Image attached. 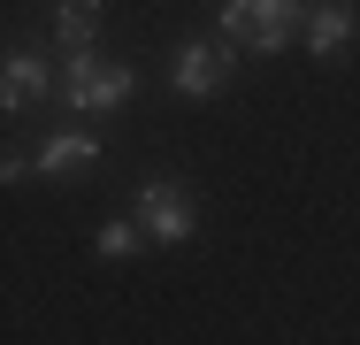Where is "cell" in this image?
I'll return each mask as SVG.
<instances>
[{
    "instance_id": "cell-8",
    "label": "cell",
    "mask_w": 360,
    "mask_h": 345,
    "mask_svg": "<svg viewBox=\"0 0 360 345\" xmlns=\"http://www.w3.org/2000/svg\"><path fill=\"white\" fill-rule=\"evenodd\" d=\"M92 31H100V0H54V39H62L70 54L92 46Z\"/></svg>"
},
{
    "instance_id": "cell-10",
    "label": "cell",
    "mask_w": 360,
    "mask_h": 345,
    "mask_svg": "<svg viewBox=\"0 0 360 345\" xmlns=\"http://www.w3.org/2000/svg\"><path fill=\"white\" fill-rule=\"evenodd\" d=\"M31 177V153H0V184H23Z\"/></svg>"
},
{
    "instance_id": "cell-7",
    "label": "cell",
    "mask_w": 360,
    "mask_h": 345,
    "mask_svg": "<svg viewBox=\"0 0 360 345\" xmlns=\"http://www.w3.org/2000/svg\"><path fill=\"white\" fill-rule=\"evenodd\" d=\"M299 39H307V54H314V62H338V54L353 46V8H338V0L307 8V15H299Z\"/></svg>"
},
{
    "instance_id": "cell-5",
    "label": "cell",
    "mask_w": 360,
    "mask_h": 345,
    "mask_svg": "<svg viewBox=\"0 0 360 345\" xmlns=\"http://www.w3.org/2000/svg\"><path fill=\"white\" fill-rule=\"evenodd\" d=\"M46 92H54V69L39 62V54H0V115L39 108Z\"/></svg>"
},
{
    "instance_id": "cell-6",
    "label": "cell",
    "mask_w": 360,
    "mask_h": 345,
    "mask_svg": "<svg viewBox=\"0 0 360 345\" xmlns=\"http://www.w3.org/2000/svg\"><path fill=\"white\" fill-rule=\"evenodd\" d=\"M100 161V138L92 131H54L39 153H31V177H84Z\"/></svg>"
},
{
    "instance_id": "cell-9",
    "label": "cell",
    "mask_w": 360,
    "mask_h": 345,
    "mask_svg": "<svg viewBox=\"0 0 360 345\" xmlns=\"http://www.w3.org/2000/svg\"><path fill=\"white\" fill-rule=\"evenodd\" d=\"M100 253H108V261L139 253V222H100Z\"/></svg>"
},
{
    "instance_id": "cell-3",
    "label": "cell",
    "mask_w": 360,
    "mask_h": 345,
    "mask_svg": "<svg viewBox=\"0 0 360 345\" xmlns=\"http://www.w3.org/2000/svg\"><path fill=\"white\" fill-rule=\"evenodd\" d=\"M131 222H139V238H153V246H184L200 230V200L176 177H146L139 200H131Z\"/></svg>"
},
{
    "instance_id": "cell-2",
    "label": "cell",
    "mask_w": 360,
    "mask_h": 345,
    "mask_svg": "<svg viewBox=\"0 0 360 345\" xmlns=\"http://www.w3.org/2000/svg\"><path fill=\"white\" fill-rule=\"evenodd\" d=\"M299 15H307V0H222V39L253 46V54H284L299 39Z\"/></svg>"
},
{
    "instance_id": "cell-1",
    "label": "cell",
    "mask_w": 360,
    "mask_h": 345,
    "mask_svg": "<svg viewBox=\"0 0 360 345\" xmlns=\"http://www.w3.org/2000/svg\"><path fill=\"white\" fill-rule=\"evenodd\" d=\"M54 92L70 100L77 115H108V108H123V100L139 92V69L131 62H100V54L84 46V54H70V69L54 77Z\"/></svg>"
},
{
    "instance_id": "cell-4",
    "label": "cell",
    "mask_w": 360,
    "mask_h": 345,
    "mask_svg": "<svg viewBox=\"0 0 360 345\" xmlns=\"http://www.w3.org/2000/svg\"><path fill=\"white\" fill-rule=\"evenodd\" d=\"M230 69H238V46H230V39H192V46H176L169 84H176L184 100H215L222 84H230Z\"/></svg>"
}]
</instances>
